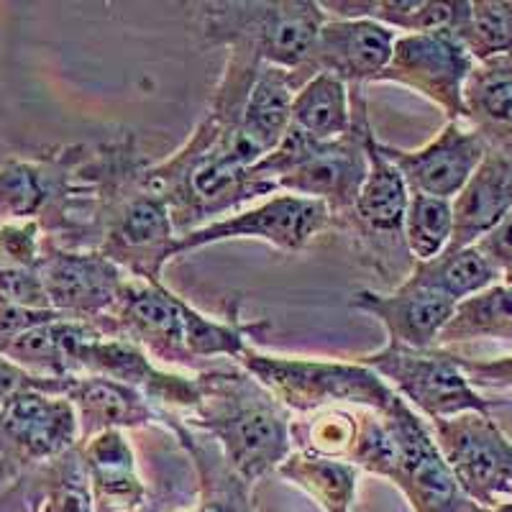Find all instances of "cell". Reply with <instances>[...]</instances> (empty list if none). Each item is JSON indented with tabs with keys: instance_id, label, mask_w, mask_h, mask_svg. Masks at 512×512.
I'll return each instance as SVG.
<instances>
[{
	"instance_id": "6da1fadb",
	"label": "cell",
	"mask_w": 512,
	"mask_h": 512,
	"mask_svg": "<svg viewBox=\"0 0 512 512\" xmlns=\"http://www.w3.org/2000/svg\"><path fill=\"white\" fill-rule=\"evenodd\" d=\"M262 162L241 136V121L205 113L190 139L164 162L146 167V185L157 192L177 233L198 231L244 203L274 195L277 185L251 172Z\"/></svg>"
},
{
	"instance_id": "7a4b0ae2",
	"label": "cell",
	"mask_w": 512,
	"mask_h": 512,
	"mask_svg": "<svg viewBox=\"0 0 512 512\" xmlns=\"http://www.w3.org/2000/svg\"><path fill=\"white\" fill-rule=\"evenodd\" d=\"M93 326L103 336L131 341L154 361L195 369V374L208 369L205 361L216 356L239 361L251 349L249 336L262 341L269 331L267 320H241L239 300L233 303L228 320H213L187 305L162 282L139 277H128L111 313Z\"/></svg>"
},
{
	"instance_id": "3957f363",
	"label": "cell",
	"mask_w": 512,
	"mask_h": 512,
	"mask_svg": "<svg viewBox=\"0 0 512 512\" xmlns=\"http://www.w3.org/2000/svg\"><path fill=\"white\" fill-rule=\"evenodd\" d=\"M100 190L98 251L131 277L162 282L164 264L177 256V233L169 208L149 190V162L134 134L93 144L90 157Z\"/></svg>"
},
{
	"instance_id": "277c9868",
	"label": "cell",
	"mask_w": 512,
	"mask_h": 512,
	"mask_svg": "<svg viewBox=\"0 0 512 512\" xmlns=\"http://www.w3.org/2000/svg\"><path fill=\"white\" fill-rule=\"evenodd\" d=\"M195 379L198 402L177 418L213 438L244 482L256 484L277 472L292 454L290 410L239 364L203 369Z\"/></svg>"
},
{
	"instance_id": "5b68a950",
	"label": "cell",
	"mask_w": 512,
	"mask_h": 512,
	"mask_svg": "<svg viewBox=\"0 0 512 512\" xmlns=\"http://www.w3.org/2000/svg\"><path fill=\"white\" fill-rule=\"evenodd\" d=\"M359 433L349 461L361 472L390 479L413 512H477L461 492L420 415L397 395L390 408L356 410Z\"/></svg>"
},
{
	"instance_id": "8992f818",
	"label": "cell",
	"mask_w": 512,
	"mask_h": 512,
	"mask_svg": "<svg viewBox=\"0 0 512 512\" xmlns=\"http://www.w3.org/2000/svg\"><path fill=\"white\" fill-rule=\"evenodd\" d=\"M354 126L336 141H313L290 128L282 144L256 164L259 180L277 185V192H290L300 198L320 200L331 210L336 231L354 210L356 195L369 172V126L364 90L351 88Z\"/></svg>"
},
{
	"instance_id": "52a82bcc",
	"label": "cell",
	"mask_w": 512,
	"mask_h": 512,
	"mask_svg": "<svg viewBox=\"0 0 512 512\" xmlns=\"http://www.w3.org/2000/svg\"><path fill=\"white\" fill-rule=\"evenodd\" d=\"M236 364L297 415L326 408H367L382 413L397 400L390 384L359 361L259 354L251 346Z\"/></svg>"
},
{
	"instance_id": "ba28073f",
	"label": "cell",
	"mask_w": 512,
	"mask_h": 512,
	"mask_svg": "<svg viewBox=\"0 0 512 512\" xmlns=\"http://www.w3.org/2000/svg\"><path fill=\"white\" fill-rule=\"evenodd\" d=\"M203 36L213 47H249L269 67L295 72L303 67L326 26L328 13L315 0H223L203 3Z\"/></svg>"
},
{
	"instance_id": "9c48e42d",
	"label": "cell",
	"mask_w": 512,
	"mask_h": 512,
	"mask_svg": "<svg viewBox=\"0 0 512 512\" xmlns=\"http://www.w3.org/2000/svg\"><path fill=\"white\" fill-rule=\"evenodd\" d=\"M410 190L400 169L387 159L382 144L369 139V172L356 195L354 210L341 228L351 236L354 254L384 282L400 287L415 269V256L405 241V213Z\"/></svg>"
},
{
	"instance_id": "30bf717a",
	"label": "cell",
	"mask_w": 512,
	"mask_h": 512,
	"mask_svg": "<svg viewBox=\"0 0 512 512\" xmlns=\"http://www.w3.org/2000/svg\"><path fill=\"white\" fill-rule=\"evenodd\" d=\"M354 361L374 369L410 408L423 413L431 423L464 413L489 415L492 410V402L484 400L461 372L451 349H405L384 344Z\"/></svg>"
},
{
	"instance_id": "8fae6325",
	"label": "cell",
	"mask_w": 512,
	"mask_h": 512,
	"mask_svg": "<svg viewBox=\"0 0 512 512\" xmlns=\"http://www.w3.org/2000/svg\"><path fill=\"white\" fill-rule=\"evenodd\" d=\"M80 443V423L64 395L31 387L0 405V479L16 484Z\"/></svg>"
},
{
	"instance_id": "7c38bea8",
	"label": "cell",
	"mask_w": 512,
	"mask_h": 512,
	"mask_svg": "<svg viewBox=\"0 0 512 512\" xmlns=\"http://www.w3.org/2000/svg\"><path fill=\"white\" fill-rule=\"evenodd\" d=\"M433 438L461 492L484 510L512 500V441L492 415L433 420Z\"/></svg>"
},
{
	"instance_id": "4fadbf2b",
	"label": "cell",
	"mask_w": 512,
	"mask_h": 512,
	"mask_svg": "<svg viewBox=\"0 0 512 512\" xmlns=\"http://www.w3.org/2000/svg\"><path fill=\"white\" fill-rule=\"evenodd\" d=\"M477 62L454 31L402 34L379 82H397L436 103L448 121H464V88Z\"/></svg>"
},
{
	"instance_id": "5bb4252c",
	"label": "cell",
	"mask_w": 512,
	"mask_h": 512,
	"mask_svg": "<svg viewBox=\"0 0 512 512\" xmlns=\"http://www.w3.org/2000/svg\"><path fill=\"white\" fill-rule=\"evenodd\" d=\"M326 231H336L328 205L287 192V195H274L272 200L256 208L218 218L198 231L185 233L177 241V256L228 239H262L274 249L292 254L305 249L315 236Z\"/></svg>"
},
{
	"instance_id": "9a60e30c",
	"label": "cell",
	"mask_w": 512,
	"mask_h": 512,
	"mask_svg": "<svg viewBox=\"0 0 512 512\" xmlns=\"http://www.w3.org/2000/svg\"><path fill=\"white\" fill-rule=\"evenodd\" d=\"M397 34L367 18H328L303 67L290 72L295 93L315 75H333L349 88L379 82L395 52Z\"/></svg>"
},
{
	"instance_id": "2e32d148",
	"label": "cell",
	"mask_w": 512,
	"mask_h": 512,
	"mask_svg": "<svg viewBox=\"0 0 512 512\" xmlns=\"http://www.w3.org/2000/svg\"><path fill=\"white\" fill-rule=\"evenodd\" d=\"M39 274L52 310L82 323H98L111 313L131 277L100 251L62 249L49 241Z\"/></svg>"
},
{
	"instance_id": "e0dca14e",
	"label": "cell",
	"mask_w": 512,
	"mask_h": 512,
	"mask_svg": "<svg viewBox=\"0 0 512 512\" xmlns=\"http://www.w3.org/2000/svg\"><path fill=\"white\" fill-rule=\"evenodd\" d=\"M75 372L113 379L139 390L157 410L187 415L198 402V379L195 374H175L159 369L154 359L131 341L95 333L75 349Z\"/></svg>"
},
{
	"instance_id": "ac0fdd59",
	"label": "cell",
	"mask_w": 512,
	"mask_h": 512,
	"mask_svg": "<svg viewBox=\"0 0 512 512\" xmlns=\"http://www.w3.org/2000/svg\"><path fill=\"white\" fill-rule=\"evenodd\" d=\"M382 152L400 169L410 195L454 200L484 162L489 146L466 121H448L423 149L405 152L382 144Z\"/></svg>"
},
{
	"instance_id": "d6986e66",
	"label": "cell",
	"mask_w": 512,
	"mask_h": 512,
	"mask_svg": "<svg viewBox=\"0 0 512 512\" xmlns=\"http://www.w3.org/2000/svg\"><path fill=\"white\" fill-rule=\"evenodd\" d=\"M351 308L372 315L387 331V344L405 349H433L456 303L446 295L413 282H402L395 292L356 290Z\"/></svg>"
},
{
	"instance_id": "ffe728a7",
	"label": "cell",
	"mask_w": 512,
	"mask_h": 512,
	"mask_svg": "<svg viewBox=\"0 0 512 512\" xmlns=\"http://www.w3.org/2000/svg\"><path fill=\"white\" fill-rule=\"evenodd\" d=\"M62 395L72 402L80 423V441L105 431H136L144 425L162 423V415L139 390L93 374L67 377Z\"/></svg>"
},
{
	"instance_id": "44dd1931",
	"label": "cell",
	"mask_w": 512,
	"mask_h": 512,
	"mask_svg": "<svg viewBox=\"0 0 512 512\" xmlns=\"http://www.w3.org/2000/svg\"><path fill=\"white\" fill-rule=\"evenodd\" d=\"M80 454L88 469L95 512H139L149 502V489L126 431H105L80 441Z\"/></svg>"
},
{
	"instance_id": "7402d4cb",
	"label": "cell",
	"mask_w": 512,
	"mask_h": 512,
	"mask_svg": "<svg viewBox=\"0 0 512 512\" xmlns=\"http://www.w3.org/2000/svg\"><path fill=\"white\" fill-rule=\"evenodd\" d=\"M454 236L448 249H466L484 239L512 210V159L489 149L472 180L451 200Z\"/></svg>"
},
{
	"instance_id": "603a6c76",
	"label": "cell",
	"mask_w": 512,
	"mask_h": 512,
	"mask_svg": "<svg viewBox=\"0 0 512 512\" xmlns=\"http://www.w3.org/2000/svg\"><path fill=\"white\" fill-rule=\"evenodd\" d=\"M162 425L175 433L177 443L190 459L198 477V507L203 512H256L254 484L244 482L233 472L221 446L203 431L182 423L175 413L159 410Z\"/></svg>"
},
{
	"instance_id": "cb8c5ba5",
	"label": "cell",
	"mask_w": 512,
	"mask_h": 512,
	"mask_svg": "<svg viewBox=\"0 0 512 512\" xmlns=\"http://www.w3.org/2000/svg\"><path fill=\"white\" fill-rule=\"evenodd\" d=\"M77 146L39 159H13L0 167V223L39 221L67 185Z\"/></svg>"
},
{
	"instance_id": "d4e9b609",
	"label": "cell",
	"mask_w": 512,
	"mask_h": 512,
	"mask_svg": "<svg viewBox=\"0 0 512 512\" xmlns=\"http://www.w3.org/2000/svg\"><path fill=\"white\" fill-rule=\"evenodd\" d=\"M464 121L512 159V54L479 62L464 88Z\"/></svg>"
},
{
	"instance_id": "484cf974",
	"label": "cell",
	"mask_w": 512,
	"mask_h": 512,
	"mask_svg": "<svg viewBox=\"0 0 512 512\" xmlns=\"http://www.w3.org/2000/svg\"><path fill=\"white\" fill-rule=\"evenodd\" d=\"M320 8L333 18H367L392 31L428 34L456 31L469 0H323Z\"/></svg>"
},
{
	"instance_id": "4316f807",
	"label": "cell",
	"mask_w": 512,
	"mask_h": 512,
	"mask_svg": "<svg viewBox=\"0 0 512 512\" xmlns=\"http://www.w3.org/2000/svg\"><path fill=\"white\" fill-rule=\"evenodd\" d=\"M292 98L295 88L290 82V72L264 64L241 116V136L249 141L259 159L272 154L290 131Z\"/></svg>"
},
{
	"instance_id": "83f0119b",
	"label": "cell",
	"mask_w": 512,
	"mask_h": 512,
	"mask_svg": "<svg viewBox=\"0 0 512 512\" xmlns=\"http://www.w3.org/2000/svg\"><path fill=\"white\" fill-rule=\"evenodd\" d=\"M16 489H24L31 512H95L80 443L59 459L18 479Z\"/></svg>"
},
{
	"instance_id": "f1b7e54d",
	"label": "cell",
	"mask_w": 512,
	"mask_h": 512,
	"mask_svg": "<svg viewBox=\"0 0 512 512\" xmlns=\"http://www.w3.org/2000/svg\"><path fill=\"white\" fill-rule=\"evenodd\" d=\"M277 474L303 489L323 512H351L361 469L346 459H328L295 448Z\"/></svg>"
},
{
	"instance_id": "f546056e",
	"label": "cell",
	"mask_w": 512,
	"mask_h": 512,
	"mask_svg": "<svg viewBox=\"0 0 512 512\" xmlns=\"http://www.w3.org/2000/svg\"><path fill=\"white\" fill-rule=\"evenodd\" d=\"M354 126L351 88L333 75H315L292 98L290 128L313 141H336Z\"/></svg>"
},
{
	"instance_id": "4dcf8cb0",
	"label": "cell",
	"mask_w": 512,
	"mask_h": 512,
	"mask_svg": "<svg viewBox=\"0 0 512 512\" xmlns=\"http://www.w3.org/2000/svg\"><path fill=\"white\" fill-rule=\"evenodd\" d=\"M479 338L512 341V287L505 280L456 303L436 346L451 349Z\"/></svg>"
},
{
	"instance_id": "1f68e13d",
	"label": "cell",
	"mask_w": 512,
	"mask_h": 512,
	"mask_svg": "<svg viewBox=\"0 0 512 512\" xmlns=\"http://www.w3.org/2000/svg\"><path fill=\"white\" fill-rule=\"evenodd\" d=\"M500 280L502 274L492 267L487 256L477 246H466V249L456 251L446 249L441 256L431 259V262H418L413 274L405 282L428 287V290L446 295L454 303H461L466 297L497 285Z\"/></svg>"
},
{
	"instance_id": "d6a6232c",
	"label": "cell",
	"mask_w": 512,
	"mask_h": 512,
	"mask_svg": "<svg viewBox=\"0 0 512 512\" xmlns=\"http://www.w3.org/2000/svg\"><path fill=\"white\" fill-rule=\"evenodd\" d=\"M474 62L512 54V0H474L454 31Z\"/></svg>"
},
{
	"instance_id": "836d02e7",
	"label": "cell",
	"mask_w": 512,
	"mask_h": 512,
	"mask_svg": "<svg viewBox=\"0 0 512 512\" xmlns=\"http://www.w3.org/2000/svg\"><path fill=\"white\" fill-rule=\"evenodd\" d=\"M359 420L351 408H326L318 413L292 418L290 436L297 451L349 461L354 451Z\"/></svg>"
},
{
	"instance_id": "e575fe53",
	"label": "cell",
	"mask_w": 512,
	"mask_h": 512,
	"mask_svg": "<svg viewBox=\"0 0 512 512\" xmlns=\"http://www.w3.org/2000/svg\"><path fill=\"white\" fill-rule=\"evenodd\" d=\"M454 236V208L451 200L410 195L405 213V241L415 262H431L451 244Z\"/></svg>"
},
{
	"instance_id": "d590c367",
	"label": "cell",
	"mask_w": 512,
	"mask_h": 512,
	"mask_svg": "<svg viewBox=\"0 0 512 512\" xmlns=\"http://www.w3.org/2000/svg\"><path fill=\"white\" fill-rule=\"evenodd\" d=\"M0 305L21 308H52L39 269L3 267L0 264Z\"/></svg>"
},
{
	"instance_id": "8d00e7d4",
	"label": "cell",
	"mask_w": 512,
	"mask_h": 512,
	"mask_svg": "<svg viewBox=\"0 0 512 512\" xmlns=\"http://www.w3.org/2000/svg\"><path fill=\"white\" fill-rule=\"evenodd\" d=\"M456 354V351H454ZM461 372L477 387H497V390H512V354L500 359H466L456 354Z\"/></svg>"
},
{
	"instance_id": "74e56055",
	"label": "cell",
	"mask_w": 512,
	"mask_h": 512,
	"mask_svg": "<svg viewBox=\"0 0 512 512\" xmlns=\"http://www.w3.org/2000/svg\"><path fill=\"white\" fill-rule=\"evenodd\" d=\"M64 318L52 308H21V305H0V349L21 333L49 323V320Z\"/></svg>"
},
{
	"instance_id": "f35d334b",
	"label": "cell",
	"mask_w": 512,
	"mask_h": 512,
	"mask_svg": "<svg viewBox=\"0 0 512 512\" xmlns=\"http://www.w3.org/2000/svg\"><path fill=\"white\" fill-rule=\"evenodd\" d=\"M62 382L64 379H41L29 374L26 369L16 367L11 359L0 356V405L6 400H11L18 392L31 390V387H41V390L54 392V395H62Z\"/></svg>"
},
{
	"instance_id": "ab89813d",
	"label": "cell",
	"mask_w": 512,
	"mask_h": 512,
	"mask_svg": "<svg viewBox=\"0 0 512 512\" xmlns=\"http://www.w3.org/2000/svg\"><path fill=\"white\" fill-rule=\"evenodd\" d=\"M479 251L487 256L492 267L505 277V274H512V210L505 216V221L500 226H495L492 231L479 239L477 244Z\"/></svg>"
},
{
	"instance_id": "60d3db41",
	"label": "cell",
	"mask_w": 512,
	"mask_h": 512,
	"mask_svg": "<svg viewBox=\"0 0 512 512\" xmlns=\"http://www.w3.org/2000/svg\"><path fill=\"white\" fill-rule=\"evenodd\" d=\"M477 512H512V500L505 502V505H500V507H492V510H484V507H479Z\"/></svg>"
},
{
	"instance_id": "b9f144b4",
	"label": "cell",
	"mask_w": 512,
	"mask_h": 512,
	"mask_svg": "<svg viewBox=\"0 0 512 512\" xmlns=\"http://www.w3.org/2000/svg\"><path fill=\"white\" fill-rule=\"evenodd\" d=\"M502 280H505V282H507V285H510V287H512V274H505V277H502Z\"/></svg>"
},
{
	"instance_id": "7bdbcfd3",
	"label": "cell",
	"mask_w": 512,
	"mask_h": 512,
	"mask_svg": "<svg viewBox=\"0 0 512 512\" xmlns=\"http://www.w3.org/2000/svg\"><path fill=\"white\" fill-rule=\"evenodd\" d=\"M180 512H203L200 507H195V510H180Z\"/></svg>"
},
{
	"instance_id": "ee69618b",
	"label": "cell",
	"mask_w": 512,
	"mask_h": 512,
	"mask_svg": "<svg viewBox=\"0 0 512 512\" xmlns=\"http://www.w3.org/2000/svg\"><path fill=\"white\" fill-rule=\"evenodd\" d=\"M139 512H146V505H144V507H141V510H139Z\"/></svg>"
}]
</instances>
